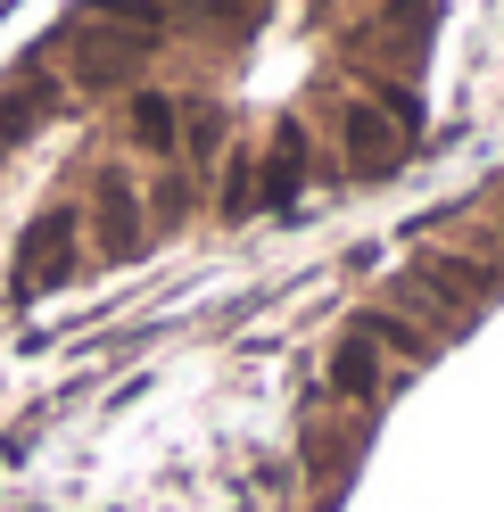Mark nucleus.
I'll return each instance as SVG.
<instances>
[{
    "instance_id": "1",
    "label": "nucleus",
    "mask_w": 504,
    "mask_h": 512,
    "mask_svg": "<svg viewBox=\"0 0 504 512\" xmlns=\"http://www.w3.org/2000/svg\"><path fill=\"white\" fill-rule=\"evenodd\" d=\"M339 133H348V166H356V174H397V166H405V141H397L389 116L348 108V116H339Z\"/></svg>"
},
{
    "instance_id": "2",
    "label": "nucleus",
    "mask_w": 504,
    "mask_h": 512,
    "mask_svg": "<svg viewBox=\"0 0 504 512\" xmlns=\"http://www.w3.org/2000/svg\"><path fill=\"white\" fill-rule=\"evenodd\" d=\"M331 380H339V397H381V347L372 339H339Z\"/></svg>"
},
{
    "instance_id": "3",
    "label": "nucleus",
    "mask_w": 504,
    "mask_h": 512,
    "mask_svg": "<svg viewBox=\"0 0 504 512\" xmlns=\"http://www.w3.org/2000/svg\"><path fill=\"white\" fill-rule=\"evenodd\" d=\"M67 232H75V215L58 207V215L42 223V232L25 240V281H58V248H67Z\"/></svg>"
},
{
    "instance_id": "4",
    "label": "nucleus",
    "mask_w": 504,
    "mask_h": 512,
    "mask_svg": "<svg viewBox=\"0 0 504 512\" xmlns=\"http://www.w3.org/2000/svg\"><path fill=\"white\" fill-rule=\"evenodd\" d=\"M174 100H166V91H141V100H133V133H141V149H174Z\"/></svg>"
},
{
    "instance_id": "5",
    "label": "nucleus",
    "mask_w": 504,
    "mask_h": 512,
    "mask_svg": "<svg viewBox=\"0 0 504 512\" xmlns=\"http://www.w3.org/2000/svg\"><path fill=\"white\" fill-rule=\"evenodd\" d=\"M108 25H133L141 42H157V25H166V0H91Z\"/></svg>"
},
{
    "instance_id": "6",
    "label": "nucleus",
    "mask_w": 504,
    "mask_h": 512,
    "mask_svg": "<svg viewBox=\"0 0 504 512\" xmlns=\"http://www.w3.org/2000/svg\"><path fill=\"white\" fill-rule=\"evenodd\" d=\"M100 232H108L116 248H133V240H141V232H133V190H124V182L100 190Z\"/></svg>"
},
{
    "instance_id": "7",
    "label": "nucleus",
    "mask_w": 504,
    "mask_h": 512,
    "mask_svg": "<svg viewBox=\"0 0 504 512\" xmlns=\"http://www.w3.org/2000/svg\"><path fill=\"white\" fill-rule=\"evenodd\" d=\"M290 190H298V133L273 149V166H265V199L273 207H290Z\"/></svg>"
}]
</instances>
